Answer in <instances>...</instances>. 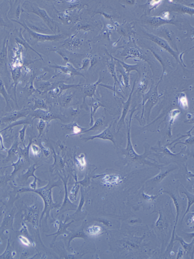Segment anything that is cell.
<instances>
[{
	"label": "cell",
	"instance_id": "obj_17",
	"mask_svg": "<svg viewBox=\"0 0 194 259\" xmlns=\"http://www.w3.org/2000/svg\"><path fill=\"white\" fill-rule=\"evenodd\" d=\"M19 239L21 242L24 245L27 246L30 245V242L26 237L23 236H21L20 237Z\"/></svg>",
	"mask_w": 194,
	"mask_h": 259
},
{
	"label": "cell",
	"instance_id": "obj_11",
	"mask_svg": "<svg viewBox=\"0 0 194 259\" xmlns=\"http://www.w3.org/2000/svg\"><path fill=\"white\" fill-rule=\"evenodd\" d=\"M103 120L102 118H98V119H97L96 120V121H95L94 124H93V125L91 126V127L89 129L87 130H85V131H83V132H81V134L87 132H89V131L96 130L100 126H101L103 125Z\"/></svg>",
	"mask_w": 194,
	"mask_h": 259
},
{
	"label": "cell",
	"instance_id": "obj_14",
	"mask_svg": "<svg viewBox=\"0 0 194 259\" xmlns=\"http://www.w3.org/2000/svg\"><path fill=\"white\" fill-rule=\"evenodd\" d=\"M31 151L34 155H37L40 154L41 150L38 146L33 144L31 146Z\"/></svg>",
	"mask_w": 194,
	"mask_h": 259
},
{
	"label": "cell",
	"instance_id": "obj_2",
	"mask_svg": "<svg viewBox=\"0 0 194 259\" xmlns=\"http://www.w3.org/2000/svg\"><path fill=\"white\" fill-rule=\"evenodd\" d=\"M111 125H110L108 127L99 134L95 135L90 136L87 138H84V139L87 141L90 140H94L95 138H99L102 140L110 141L115 144L114 138L111 130Z\"/></svg>",
	"mask_w": 194,
	"mask_h": 259
},
{
	"label": "cell",
	"instance_id": "obj_19",
	"mask_svg": "<svg viewBox=\"0 0 194 259\" xmlns=\"http://www.w3.org/2000/svg\"><path fill=\"white\" fill-rule=\"evenodd\" d=\"M78 187L77 185H76V186L74 187L72 189V190L71 191V193H70L71 196H74H74L75 197L76 195L77 190H78Z\"/></svg>",
	"mask_w": 194,
	"mask_h": 259
},
{
	"label": "cell",
	"instance_id": "obj_7",
	"mask_svg": "<svg viewBox=\"0 0 194 259\" xmlns=\"http://www.w3.org/2000/svg\"><path fill=\"white\" fill-rule=\"evenodd\" d=\"M76 164L80 170H83L87 165V162L84 154H81L76 158Z\"/></svg>",
	"mask_w": 194,
	"mask_h": 259
},
{
	"label": "cell",
	"instance_id": "obj_16",
	"mask_svg": "<svg viewBox=\"0 0 194 259\" xmlns=\"http://www.w3.org/2000/svg\"><path fill=\"white\" fill-rule=\"evenodd\" d=\"M109 69L110 72V73L112 74V76L114 78L115 81L116 82L118 80H117V78H116V74L115 73V67L114 64H111L109 65Z\"/></svg>",
	"mask_w": 194,
	"mask_h": 259
},
{
	"label": "cell",
	"instance_id": "obj_18",
	"mask_svg": "<svg viewBox=\"0 0 194 259\" xmlns=\"http://www.w3.org/2000/svg\"><path fill=\"white\" fill-rule=\"evenodd\" d=\"M45 125H46V124H45V122L41 120L40 121V123H39V130L40 134L42 133V132L43 131L44 127H45Z\"/></svg>",
	"mask_w": 194,
	"mask_h": 259
},
{
	"label": "cell",
	"instance_id": "obj_5",
	"mask_svg": "<svg viewBox=\"0 0 194 259\" xmlns=\"http://www.w3.org/2000/svg\"><path fill=\"white\" fill-rule=\"evenodd\" d=\"M120 176L116 175H107L103 179V181L107 185L117 184L121 181Z\"/></svg>",
	"mask_w": 194,
	"mask_h": 259
},
{
	"label": "cell",
	"instance_id": "obj_9",
	"mask_svg": "<svg viewBox=\"0 0 194 259\" xmlns=\"http://www.w3.org/2000/svg\"><path fill=\"white\" fill-rule=\"evenodd\" d=\"M180 111L179 109H175L171 110L169 114V128H171L173 122L175 120L177 117L179 116L180 114Z\"/></svg>",
	"mask_w": 194,
	"mask_h": 259
},
{
	"label": "cell",
	"instance_id": "obj_8",
	"mask_svg": "<svg viewBox=\"0 0 194 259\" xmlns=\"http://www.w3.org/2000/svg\"><path fill=\"white\" fill-rule=\"evenodd\" d=\"M178 103L181 108L183 109H187L188 108V102L187 98L184 93L180 94L178 97Z\"/></svg>",
	"mask_w": 194,
	"mask_h": 259
},
{
	"label": "cell",
	"instance_id": "obj_1",
	"mask_svg": "<svg viewBox=\"0 0 194 259\" xmlns=\"http://www.w3.org/2000/svg\"><path fill=\"white\" fill-rule=\"evenodd\" d=\"M136 110V109H135V108H133L130 116L129 121L127 127V144L126 148L125 149V152L126 155L127 156L128 158L132 160H144V158H145V155H142L138 154L135 151L131 141V134H130L132 117L134 113Z\"/></svg>",
	"mask_w": 194,
	"mask_h": 259
},
{
	"label": "cell",
	"instance_id": "obj_4",
	"mask_svg": "<svg viewBox=\"0 0 194 259\" xmlns=\"http://www.w3.org/2000/svg\"><path fill=\"white\" fill-rule=\"evenodd\" d=\"M99 82V81H98L94 84H91L87 86H85L84 88V101L86 97H89L92 99L93 98V96L95 95L96 90Z\"/></svg>",
	"mask_w": 194,
	"mask_h": 259
},
{
	"label": "cell",
	"instance_id": "obj_20",
	"mask_svg": "<svg viewBox=\"0 0 194 259\" xmlns=\"http://www.w3.org/2000/svg\"><path fill=\"white\" fill-rule=\"evenodd\" d=\"M160 1H153L151 2V4L152 5H156V4H158L159 3H160Z\"/></svg>",
	"mask_w": 194,
	"mask_h": 259
},
{
	"label": "cell",
	"instance_id": "obj_10",
	"mask_svg": "<svg viewBox=\"0 0 194 259\" xmlns=\"http://www.w3.org/2000/svg\"><path fill=\"white\" fill-rule=\"evenodd\" d=\"M72 99V95L71 94H66L62 95L60 97V104L63 107L67 106L71 102Z\"/></svg>",
	"mask_w": 194,
	"mask_h": 259
},
{
	"label": "cell",
	"instance_id": "obj_12",
	"mask_svg": "<svg viewBox=\"0 0 194 259\" xmlns=\"http://www.w3.org/2000/svg\"><path fill=\"white\" fill-rule=\"evenodd\" d=\"M88 233L92 235H96L99 233L101 231V228L99 226H92L89 228L88 230Z\"/></svg>",
	"mask_w": 194,
	"mask_h": 259
},
{
	"label": "cell",
	"instance_id": "obj_13",
	"mask_svg": "<svg viewBox=\"0 0 194 259\" xmlns=\"http://www.w3.org/2000/svg\"><path fill=\"white\" fill-rule=\"evenodd\" d=\"M121 63H122L124 68H125V69H126V72H127L128 73H129V72L130 71L132 70H136L137 71V66H136V65L135 66H130V65L126 64V63H124L123 62H121Z\"/></svg>",
	"mask_w": 194,
	"mask_h": 259
},
{
	"label": "cell",
	"instance_id": "obj_6",
	"mask_svg": "<svg viewBox=\"0 0 194 259\" xmlns=\"http://www.w3.org/2000/svg\"><path fill=\"white\" fill-rule=\"evenodd\" d=\"M100 107H103L102 104L99 101H94L93 98L92 99V103L91 107V121L89 125L92 126L94 124L93 116L97 111V109Z\"/></svg>",
	"mask_w": 194,
	"mask_h": 259
},
{
	"label": "cell",
	"instance_id": "obj_3",
	"mask_svg": "<svg viewBox=\"0 0 194 259\" xmlns=\"http://www.w3.org/2000/svg\"><path fill=\"white\" fill-rule=\"evenodd\" d=\"M134 85L133 86L132 91L130 94L129 98H128L127 100L122 103L123 107H122V112L121 116L120 117V119L118 123V127L119 125H121L123 124L124 125H125V119H126L127 114L129 109L130 106V104H131L132 95L133 93L134 92Z\"/></svg>",
	"mask_w": 194,
	"mask_h": 259
},
{
	"label": "cell",
	"instance_id": "obj_15",
	"mask_svg": "<svg viewBox=\"0 0 194 259\" xmlns=\"http://www.w3.org/2000/svg\"><path fill=\"white\" fill-rule=\"evenodd\" d=\"M73 134L70 135V136H74L75 135L81 134L82 132V130L80 127H79L76 124L73 127Z\"/></svg>",
	"mask_w": 194,
	"mask_h": 259
}]
</instances>
